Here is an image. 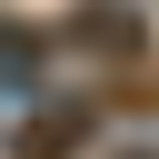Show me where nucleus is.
<instances>
[{
    "mask_svg": "<svg viewBox=\"0 0 159 159\" xmlns=\"http://www.w3.org/2000/svg\"><path fill=\"white\" fill-rule=\"evenodd\" d=\"M70 30H80V50H109V60H129V50H139V10H129V0H89Z\"/></svg>",
    "mask_w": 159,
    "mask_h": 159,
    "instance_id": "f03ea898",
    "label": "nucleus"
},
{
    "mask_svg": "<svg viewBox=\"0 0 159 159\" xmlns=\"http://www.w3.org/2000/svg\"><path fill=\"white\" fill-rule=\"evenodd\" d=\"M119 159H159V149H149V139H139V149H119Z\"/></svg>",
    "mask_w": 159,
    "mask_h": 159,
    "instance_id": "7ed1b4c3",
    "label": "nucleus"
},
{
    "mask_svg": "<svg viewBox=\"0 0 159 159\" xmlns=\"http://www.w3.org/2000/svg\"><path fill=\"white\" fill-rule=\"evenodd\" d=\"M89 129H99V109H89V99H40V109L10 129V159H80V149H89Z\"/></svg>",
    "mask_w": 159,
    "mask_h": 159,
    "instance_id": "f257e3e1",
    "label": "nucleus"
}]
</instances>
